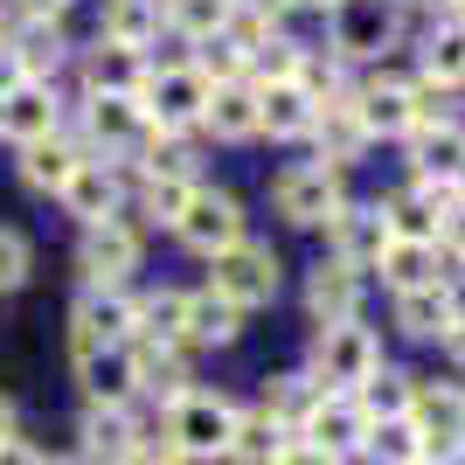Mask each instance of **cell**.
Returning a JSON list of instances; mask_svg holds the SVG:
<instances>
[{
  "mask_svg": "<svg viewBox=\"0 0 465 465\" xmlns=\"http://www.w3.org/2000/svg\"><path fill=\"white\" fill-rule=\"evenodd\" d=\"M153 35H160V0H104V28H97V42L146 49Z\"/></svg>",
  "mask_w": 465,
  "mask_h": 465,
  "instance_id": "cell-30",
  "label": "cell"
},
{
  "mask_svg": "<svg viewBox=\"0 0 465 465\" xmlns=\"http://www.w3.org/2000/svg\"><path fill=\"white\" fill-rule=\"evenodd\" d=\"M410 465H430V459H424V451H417V459H410Z\"/></svg>",
  "mask_w": 465,
  "mask_h": 465,
  "instance_id": "cell-53",
  "label": "cell"
},
{
  "mask_svg": "<svg viewBox=\"0 0 465 465\" xmlns=\"http://www.w3.org/2000/svg\"><path fill=\"white\" fill-rule=\"evenodd\" d=\"M202 118H209L215 139H251L257 133V84H215Z\"/></svg>",
  "mask_w": 465,
  "mask_h": 465,
  "instance_id": "cell-28",
  "label": "cell"
},
{
  "mask_svg": "<svg viewBox=\"0 0 465 465\" xmlns=\"http://www.w3.org/2000/svg\"><path fill=\"white\" fill-rule=\"evenodd\" d=\"M174 230H181L188 251L215 257V251H230V243H243V209H236V194H223V188H194Z\"/></svg>",
  "mask_w": 465,
  "mask_h": 465,
  "instance_id": "cell-6",
  "label": "cell"
},
{
  "mask_svg": "<svg viewBox=\"0 0 465 465\" xmlns=\"http://www.w3.org/2000/svg\"><path fill=\"white\" fill-rule=\"evenodd\" d=\"M133 445L139 438H133V424H125V410H91V417H84V451H91V459L118 465Z\"/></svg>",
  "mask_w": 465,
  "mask_h": 465,
  "instance_id": "cell-35",
  "label": "cell"
},
{
  "mask_svg": "<svg viewBox=\"0 0 465 465\" xmlns=\"http://www.w3.org/2000/svg\"><path fill=\"white\" fill-rule=\"evenodd\" d=\"M21 7H28V15H35V21H49V15H63L70 0H21Z\"/></svg>",
  "mask_w": 465,
  "mask_h": 465,
  "instance_id": "cell-47",
  "label": "cell"
},
{
  "mask_svg": "<svg viewBox=\"0 0 465 465\" xmlns=\"http://www.w3.org/2000/svg\"><path fill=\"white\" fill-rule=\"evenodd\" d=\"M375 369H382V341H375L361 320L320 327V341H312V382L327 389V396H354Z\"/></svg>",
  "mask_w": 465,
  "mask_h": 465,
  "instance_id": "cell-1",
  "label": "cell"
},
{
  "mask_svg": "<svg viewBox=\"0 0 465 465\" xmlns=\"http://www.w3.org/2000/svg\"><path fill=\"white\" fill-rule=\"evenodd\" d=\"M0 465H42V451L21 445V438H0Z\"/></svg>",
  "mask_w": 465,
  "mask_h": 465,
  "instance_id": "cell-46",
  "label": "cell"
},
{
  "mask_svg": "<svg viewBox=\"0 0 465 465\" xmlns=\"http://www.w3.org/2000/svg\"><path fill=\"white\" fill-rule=\"evenodd\" d=\"M389 223V236H417V243H438V215L451 209V188H430V181H410L396 202H375Z\"/></svg>",
  "mask_w": 465,
  "mask_h": 465,
  "instance_id": "cell-14",
  "label": "cell"
},
{
  "mask_svg": "<svg viewBox=\"0 0 465 465\" xmlns=\"http://www.w3.org/2000/svg\"><path fill=\"white\" fill-rule=\"evenodd\" d=\"M188 194H194V181H174V174H146V194H139V209L153 215V223H181Z\"/></svg>",
  "mask_w": 465,
  "mask_h": 465,
  "instance_id": "cell-40",
  "label": "cell"
},
{
  "mask_svg": "<svg viewBox=\"0 0 465 465\" xmlns=\"http://www.w3.org/2000/svg\"><path fill=\"white\" fill-rule=\"evenodd\" d=\"M7 63H15L21 84L56 77V63H63V28H56V21H28V28L15 35V49H7Z\"/></svg>",
  "mask_w": 465,
  "mask_h": 465,
  "instance_id": "cell-27",
  "label": "cell"
},
{
  "mask_svg": "<svg viewBox=\"0 0 465 465\" xmlns=\"http://www.w3.org/2000/svg\"><path fill=\"white\" fill-rule=\"evenodd\" d=\"M292 445V430L278 417H236V438H230V459L236 465H272L278 451Z\"/></svg>",
  "mask_w": 465,
  "mask_h": 465,
  "instance_id": "cell-34",
  "label": "cell"
},
{
  "mask_svg": "<svg viewBox=\"0 0 465 465\" xmlns=\"http://www.w3.org/2000/svg\"><path fill=\"white\" fill-rule=\"evenodd\" d=\"M306 7H320V15H333V7H341V0H306Z\"/></svg>",
  "mask_w": 465,
  "mask_h": 465,
  "instance_id": "cell-50",
  "label": "cell"
},
{
  "mask_svg": "<svg viewBox=\"0 0 465 465\" xmlns=\"http://www.w3.org/2000/svg\"><path fill=\"white\" fill-rule=\"evenodd\" d=\"M133 382L174 410L181 396H188V361H181L174 348H133Z\"/></svg>",
  "mask_w": 465,
  "mask_h": 465,
  "instance_id": "cell-29",
  "label": "cell"
},
{
  "mask_svg": "<svg viewBox=\"0 0 465 465\" xmlns=\"http://www.w3.org/2000/svg\"><path fill=\"white\" fill-rule=\"evenodd\" d=\"M139 272V230L133 223H91L84 230V278H91L97 292H118L125 278Z\"/></svg>",
  "mask_w": 465,
  "mask_h": 465,
  "instance_id": "cell-8",
  "label": "cell"
},
{
  "mask_svg": "<svg viewBox=\"0 0 465 465\" xmlns=\"http://www.w3.org/2000/svg\"><path fill=\"white\" fill-rule=\"evenodd\" d=\"M243 333V312L215 292H188V320H181V341H202V348H230Z\"/></svg>",
  "mask_w": 465,
  "mask_h": 465,
  "instance_id": "cell-26",
  "label": "cell"
},
{
  "mask_svg": "<svg viewBox=\"0 0 465 465\" xmlns=\"http://www.w3.org/2000/svg\"><path fill=\"white\" fill-rule=\"evenodd\" d=\"M354 403H361V417L369 424H389V417H410V403H417V382L396 369H375L369 382L354 389Z\"/></svg>",
  "mask_w": 465,
  "mask_h": 465,
  "instance_id": "cell-31",
  "label": "cell"
},
{
  "mask_svg": "<svg viewBox=\"0 0 465 465\" xmlns=\"http://www.w3.org/2000/svg\"><path fill=\"white\" fill-rule=\"evenodd\" d=\"M375 272H382L396 292H417V285H438V278H445V257H438V243H417V236H389V251L375 257Z\"/></svg>",
  "mask_w": 465,
  "mask_h": 465,
  "instance_id": "cell-23",
  "label": "cell"
},
{
  "mask_svg": "<svg viewBox=\"0 0 465 465\" xmlns=\"http://www.w3.org/2000/svg\"><path fill=\"white\" fill-rule=\"evenodd\" d=\"M306 306L320 327H348L354 312H361V272H348V264H320V272L306 278Z\"/></svg>",
  "mask_w": 465,
  "mask_h": 465,
  "instance_id": "cell-19",
  "label": "cell"
},
{
  "mask_svg": "<svg viewBox=\"0 0 465 465\" xmlns=\"http://www.w3.org/2000/svg\"><path fill=\"white\" fill-rule=\"evenodd\" d=\"M312 118H320V97L306 91V84H257V133L272 139H306Z\"/></svg>",
  "mask_w": 465,
  "mask_h": 465,
  "instance_id": "cell-10",
  "label": "cell"
},
{
  "mask_svg": "<svg viewBox=\"0 0 465 465\" xmlns=\"http://www.w3.org/2000/svg\"><path fill=\"white\" fill-rule=\"evenodd\" d=\"M77 375H84V396H91V410H125V396H133V348H84L77 354Z\"/></svg>",
  "mask_w": 465,
  "mask_h": 465,
  "instance_id": "cell-15",
  "label": "cell"
},
{
  "mask_svg": "<svg viewBox=\"0 0 465 465\" xmlns=\"http://www.w3.org/2000/svg\"><path fill=\"white\" fill-rule=\"evenodd\" d=\"M63 125L56 112V91L49 84H15V91H0V133L21 139V146H35V139H49Z\"/></svg>",
  "mask_w": 465,
  "mask_h": 465,
  "instance_id": "cell-12",
  "label": "cell"
},
{
  "mask_svg": "<svg viewBox=\"0 0 465 465\" xmlns=\"http://www.w3.org/2000/svg\"><path fill=\"white\" fill-rule=\"evenodd\" d=\"M236 417H243V410H236L230 396L188 389V396L167 410V445H174V459H215V451H230Z\"/></svg>",
  "mask_w": 465,
  "mask_h": 465,
  "instance_id": "cell-2",
  "label": "cell"
},
{
  "mask_svg": "<svg viewBox=\"0 0 465 465\" xmlns=\"http://www.w3.org/2000/svg\"><path fill=\"white\" fill-rule=\"evenodd\" d=\"M369 451L382 465H410L417 459V430H410V417H389V424H369Z\"/></svg>",
  "mask_w": 465,
  "mask_h": 465,
  "instance_id": "cell-41",
  "label": "cell"
},
{
  "mask_svg": "<svg viewBox=\"0 0 465 465\" xmlns=\"http://www.w3.org/2000/svg\"><path fill=\"white\" fill-rule=\"evenodd\" d=\"M451 320H459V299H451V285L438 278V285H417V292H396V327L417 333V341H430V333H445Z\"/></svg>",
  "mask_w": 465,
  "mask_h": 465,
  "instance_id": "cell-25",
  "label": "cell"
},
{
  "mask_svg": "<svg viewBox=\"0 0 465 465\" xmlns=\"http://www.w3.org/2000/svg\"><path fill=\"white\" fill-rule=\"evenodd\" d=\"M354 118H361L369 133H417V125H410V91L403 84H369V91L354 97Z\"/></svg>",
  "mask_w": 465,
  "mask_h": 465,
  "instance_id": "cell-32",
  "label": "cell"
},
{
  "mask_svg": "<svg viewBox=\"0 0 465 465\" xmlns=\"http://www.w3.org/2000/svg\"><path fill=\"white\" fill-rule=\"evenodd\" d=\"M21 278H28V236L0 230V292H15Z\"/></svg>",
  "mask_w": 465,
  "mask_h": 465,
  "instance_id": "cell-43",
  "label": "cell"
},
{
  "mask_svg": "<svg viewBox=\"0 0 465 465\" xmlns=\"http://www.w3.org/2000/svg\"><path fill=\"white\" fill-rule=\"evenodd\" d=\"M139 104H146V118H153L160 133H174V125H194V118L209 112V84H202V70H194V63H174V70L146 77Z\"/></svg>",
  "mask_w": 465,
  "mask_h": 465,
  "instance_id": "cell-7",
  "label": "cell"
},
{
  "mask_svg": "<svg viewBox=\"0 0 465 465\" xmlns=\"http://www.w3.org/2000/svg\"><path fill=\"white\" fill-rule=\"evenodd\" d=\"M445 341H451V354H459V361H465V312H459V320H451V327H445Z\"/></svg>",
  "mask_w": 465,
  "mask_h": 465,
  "instance_id": "cell-48",
  "label": "cell"
},
{
  "mask_svg": "<svg viewBox=\"0 0 465 465\" xmlns=\"http://www.w3.org/2000/svg\"><path fill=\"white\" fill-rule=\"evenodd\" d=\"M84 167V153L70 146V139H35V146H21V188H35V194H63V181Z\"/></svg>",
  "mask_w": 465,
  "mask_h": 465,
  "instance_id": "cell-24",
  "label": "cell"
},
{
  "mask_svg": "<svg viewBox=\"0 0 465 465\" xmlns=\"http://www.w3.org/2000/svg\"><path fill=\"white\" fill-rule=\"evenodd\" d=\"M438 243H445L451 257H465V202H451V209L438 215Z\"/></svg>",
  "mask_w": 465,
  "mask_h": 465,
  "instance_id": "cell-44",
  "label": "cell"
},
{
  "mask_svg": "<svg viewBox=\"0 0 465 465\" xmlns=\"http://www.w3.org/2000/svg\"><path fill=\"white\" fill-rule=\"evenodd\" d=\"M0 438H15V403L0 396Z\"/></svg>",
  "mask_w": 465,
  "mask_h": 465,
  "instance_id": "cell-49",
  "label": "cell"
},
{
  "mask_svg": "<svg viewBox=\"0 0 465 465\" xmlns=\"http://www.w3.org/2000/svg\"><path fill=\"white\" fill-rule=\"evenodd\" d=\"M56 202L77 215L84 230H91V223H112V215H118V181H112V167H104V160H84L77 174L63 181Z\"/></svg>",
  "mask_w": 465,
  "mask_h": 465,
  "instance_id": "cell-20",
  "label": "cell"
},
{
  "mask_svg": "<svg viewBox=\"0 0 465 465\" xmlns=\"http://www.w3.org/2000/svg\"><path fill=\"white\" fill-rule=\"evenodd\" d=\"M451 21H459V28H465V0H451Z\"/></svg>",
  "mask_w": 465,
  "mask_h": 465,
  "instance_id": "cell-51",
  "label": "cell"
},
{
  "mask_svg": "<svg viewBox=\"0 0 465 465\" xmlns=\"http://www.w3.org/2000/svg\"><path fill=\"white\" fill-rule=\"evenodd\" d=\"M0 49H7V35H0Z\"/></svg>",
  "mask_w": 465,
  "mask_h": 465,
  "instance_id": "cell-54",
  "label": "cell"
},
{
  "mask_svg": "<svg viewBox=\"0 0 465 465\" xmlns=\"http://www.w3.org/2000/svg\"><path fill=\"white\" fill-rule=\"evenodd\" d=\"M272 465H341V459H333V451H320V445H306V438H292Z\"/></svg>",
  "mask_w": 465,
  "mask_h": 465,
  "instance_id": "cell-45",
  "label": "cell"
},
{
  "mask_svg": "<svg viewBox=\"0 0 465 465\" xmlns=\"http://www.w3.org/2000/svg\"><path fill=\"white\" fill-rule=\"evenodd\" d=\"M84 84H91V97H139L146 91V56L118 49V42H97L84 56Z\"/></svg>",
  "mask_w": 465,
  "mask_h": 465,
  "instance_id": "cell-18",
  "label": "cell"
},
{
  "mask_svg": "<svg viewBox=\"0 0 465 465\" xmlns=\"http://www.w3.org/2000/svg\"><path fill=\"white\" fill-rule=\"evenodd\" d=\"M312 139H320V167H354L361 160V146H369V125L354 118L348 97H333V104H320V118H312Z\"/></svg>",
  "mask_w": 465,
  "mask_h": 465,
  "instance_id": "cell-17",
  "label": "cell"
},
{
  "mask_svg": "<svg viewBox=\"0 0 465 465\" xmlns=\"http://www.w3.org/2000/svg\"><path fill=\"white\" fill-rule=\"evenodd\" d=\"M424 77L438 84V91L465 77V28H459V21H451V28H438V35L424 42Z\"/></svg>",
  "mask_w": 465,
  "mask_h": 465,
  "instance_id": "cell-37",
  "label": "cell"
},
{
  "mask_svg": "<svg viewBox=\"0 0 465 465\" xmlns=\"http://www.w3.org/2000/svg\"><path fill=\"white\" fill-rule=\"evenodd\" d=\"M84 125H91L97 146H146V133H153V118H146L139 97H91Z\"/></svg>",
  "mask_w": 465,
  "mask_h": 465,
  "instance_id": "cell-21",
  "label": "cell"
},
{
  "mask_svg": "<svg viewBox=\"0 0 465 465\" xmlns=\"http://www.w3.org/2000/svg\"><path fill=\"white\" fill-rule=\"evenodd\" d=\"M257 63H264V84H292L299 70H306V49L292 35H264V49H257Z\"/></svg>",
  "mask_w": 465,
  "mask_h": 465,
  "instance_id": "cell-42",
  "label": "cell"
},
{
  "mask_svg": "<svg viewBox=\"0 0 465 465\" xmlns=\"http://www.w3.org/2000/svg\"><path fill=\"white\" fill-rule=\"evenodd\" d=\"M417 181H430V188H459L465 181V133L459 125H430V133H417Z\"/></svg>",
  "mask_w": 465,
  "mask_h": 465,
  "instance_id": "cell-22",
  "label": "cell"
},
{
  "mask_svg": "<svg viewBox=\"0 0 465 465\" xmlns=\"http://www.w3.org/2000/svg\"><path fill=\"white\" fill-rule=\"evenodd\" d=\"M160 21L188 42H209L230 28V0H160Z\"/></svg>",
  "mask_w": 465,
  "mask_h": 465,
  "instance_id": "cell-33",
  "label": "cell"
},
{
  "mask_svg": "<svg viewBox=\"0 0 465 465\" xmlns=\"http://www.w3.org/2000/svg\"><path fill=\"white\" fill-rule=\"evenodd\" d=\"M389 35H396V15L382 0H341L333 7V49L341 56H375Z\"/></svg>",
  "mask_w": 465,
  "mask_h": 465,
  "instance_id": "cell-16",
  "label": "cell"
},
{
  "mask_svg": "<svg viewBox=\"0 0 465 465\" xmlns=\"http://www.w3.org/2000/svg\"><path fill=\"white\" fill-rule=\"evenodd\" d=\"M42 465H84V459H42Z\"/></svg>",
  "mask_w": 465,
  "mask_h": 465,
  "instance_id": "cell-52",
  "label": "cell"
},
{
  "mask_svg": "<svg viewBox=\"0 0 465 465\" xmlns=\"http://www.w3.org/2000/svg\"><path fill=\"white\" fill-rule=\"evenodd\" d=\"M327 243H333V264H348V272H361V264H375V257L389 251V223L382 209H341L327 223Z\"/></svg>",
  "mask_w": 465,
  "mask_h": 465,
  "instance_id": "cell-11",
  "label": "cell"
},
{
  "mask_svg": "<svg viewBox=\"0 0 465 465\" xmlns=\"http://www.w3.org/2000/svg\"><path fill=\"white\" fill-rule=\"evenodd\" d=\"M320 396H327V389L312 382V375H285V382L272 389V410H264V417H278V424L299 438V424H306L312 410H320Z\"/></svg>",
  "mask_w": 465,
  "mask_h": 465,
  "instance_id": "cell-36",
  "label": "cell"
},
{
  "mask_svg": "<svg viewBox=\"0 0 465 465\" xmlns=\"http://www.w3.org/2000/svg\"><path fill=\"white\" fill-rule=\"evenodd\" d=\"M133 327H139V306H133V299H125V292H97L91 285L77 299V333H70V341H77V354L84 348H118Z\"/></svg>",
  "mask_w": 465,
  "mask_h": 465,
  "instance_id": "cell-9",
  "label": "cell"
},
{
  "mask_svg": "<svg viewBox=\"0 0 465 465\" xmlns=\"http://www.w3.org/2000/svg\"><path fill=\"white\" fill-rule=\"evenodd\" d=\"M215 264V278H209V292L215 299H230L236 312H251V306H272L278 299V257H272V243H230V251H215L209 257Z\"/></svg>",
  "mask_w": 465,
  "mask_h": 465,
  "instance_id": "cell-3",
  "label": "cell"
},
{
  "mask_svg": "<svg viewBox=\"0 0 465 465\" xmlns=\"http://www.w3.org/2000/svg\"><path fill=\"white\" fill-rule=\"evenodd\" d=\"M272 209L285 215L292 230H320V223H333V215L348 209V194H341L333 167H285L272 181Z\"/></svg>",
  "mask_w": 465,
  "mask_h": 465,
  "instance_id": "cell-4",
  "label": "cell"
},
{
  "mask_svg": "<svg viewBox=\"0 0 465 465\" xmlns=\"http://www.w3.org/2000/svg\"><path fill=\"white\" fill-rule=\"evenodd\" d=\"M410 430H417V451L430 465H459L465 459V396L459 389H417Z\"/></svg>",
  "mask_w": 465,
  "mask_h": 465,
  "instance_id": "cell-5",
  "label": "cell"
},
{
  "mask_svg": "<svg viewBox=\"0 0 465 465\" xmlns=\"http://www.w3.org/2000/svg\"><path fill=\"white\" fill-rule=\"evenodd\" d=\"M181 320H188V292H153L146 306H139V327H146V341H181Z\"/></svg>",
  "mask_w": 465,
  "mask_h": 465,
  "instance_id": "cell-38",
  "label": "cell"
},
{
  "mask_svg": "<svg viewBox=\"0 0 465 465\" xmlns=\"http://www.w3.org/2000/svg\"><path fill=\"white\" fill-rule=\"evenodd\" d=\"M243 63H251V56H243L230 35H209V42H202V56H194V70H202V84L215 91V84H243Z\"/></svg>",
  "mask_w": 465,
  "mask_h": 465,
  "instance_id": "cell-39",
  "label": "cell"
},
{
  "mask_svg": "<svg viewBox=\"0 0 465 465\" xmlns=\"http://www.w3.org/2000/svg\"><path fill=\"white\" fill-rule=\"evenodd\" d=\"M299 438L320 445V451H333V459H348L354 445H369V417H361L354 396H320V410L299 424Z\"/></svg>",
  "mask_w": 465,
  "mask_h": 465,
  "instance_id": "cell-13",
  "label": "cell"
}]
</instances>
